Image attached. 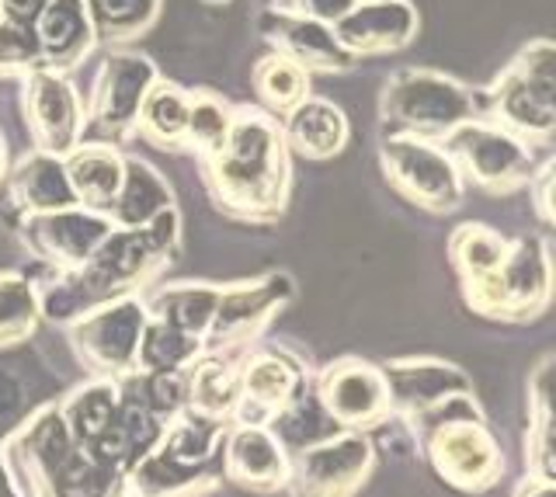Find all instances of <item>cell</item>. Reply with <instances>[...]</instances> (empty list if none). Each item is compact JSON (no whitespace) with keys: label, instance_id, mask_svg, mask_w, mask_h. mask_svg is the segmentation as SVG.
Wrapping results in <instances>:
<instances>
[{"label":"cell","instance_id":"obj_7","mask_svg":"<svg viewBox=\"0 0 556 497\" xmlns=\"http://www.w3.org/2000/svg\"><path fill=\"white\" fill-rule=\"evenodd\" d=\"M161 77L153 60L129 53V49H112L101 60L98 77L91 84V98L84 105V136L98 132L101 143H122L136 136V115L143 105L150 84Z\"/></svg>","mask_w":556,"mask_h":497},{"label":"cell","instance_id":"obj_11","mask_svg":"<svg viewBox=\"0 0 556 497\" xmlns=\"http://www.w3.org/2000/svg\"><path fill=\"white\" fill-rule=\"evenodd\" d=\"M431 467L459 490H486L501 476L504 459L483 418L442 421L421 428Z\"/></svg>","mask_w":556,"mask_h":497},{"label":"cell","instance_id":"obj_22","mask_svg":"<svg viewBox=\"0 0 556 497\" xmlns=\"http://www.w3.org/2000/svg\"><path fill=\"white\" fill-rule=\"evenodd\" d=\"M31 28L42 46V66H52V71L77 66L94 46V28L87 22L84 0H46Z\"/></svg>","mask_w":556,"mask_h":497},{"label":"cell","instance_id":"obj_36","mask_svg":"<svg viewBox=\"0 0 556 497\" xmlns=\"http://www.w3.org/2000/svg\"><path fill=\"white\" fill-rule=\"evenodd\" d=\"M529 192H535V213L539 219L553 227V161H543V167L535 170V178L529 181Z\"/></svg>","mask_w":556,"mask_h":497},{"label":"cell","instance_id":"obj_38","mask_svg":"<svg viewBox=\"0 0 556 497\" xmlns=\"http://www.w3.org/2000/svg\"><path fill=\"white\" fill-rule=\"evenodd\" d=\"M515 497H553V476H539V473L526 476V484L518 487Z\"/></svg>","mask_w":556,"mask_h":497},{"label":"cell","instance_id":"obj_19","mask_svg":"<svg viewBox=\"0 0 556 497\" xmlns=\"http://www.w3.org/2000/svg\"><path fill=\"white\" fill-rule=\"evenodd\" d=\"M497 271L504 285V320H529L549 306L553 268H549V251L539 237L511 240L508 258H504Z\"/></svg>","mask_w":556,"mask_h":497},{"label":"cell","instance_id":"obj_10","mask_svg":"<svg viewBox=\"0 0 556 497\" xmlns=\"http://www.w3.org/2000/svg\"><path fill=\"white\" fill-rule=\"evenodd\" d=\"M320 410L334 428H348V432H362V428L387 424L393 415L390 404V383L387 372L376 369L372 362L362 358H341L330 362L320 380H317V397Z\"/></svg>","mask_w":556,"mask_h":497},{"label":"cell","instance_id":"obj_20","mask_svg":"<svg viewBox=\"0 0 556 497\" xmlns=\"http://www.w3.org/2000/svg\"><path fill=\"white\" fill-rule=\"evenodd\" d=\"M286 136L289 153H300L306 161H330L348 146V115L327 98H313L306 94L300 105H292L282 118H278Z\"/></svg>","mask_w":556,"mask_h":497},{"label":"cell","instance_id":"obj_35","mask_svg":"<svg viewBox=\"0 0 556 497\" xmlns=\"http://www.w3.org/2000/svg\"><path fill=\"white\" fill-rule=\"evenodd\" d=\"M355 0H271V8H282L292 14H303V18H317L324 25H334L352 11Z\"/></svg>","mask_w":556,"mask_h":497},{"label":"cell","instance_id":"obj_37","mask_svg":"<svg viewBox=\"0 0 556 497\" xmlns=\"http://www.w3.org/2000/svg\"><path fill=\"white\" fill-rule=\"evenodd\" d=\"M46 0H0V18H11V22H22L31 25L35 14L42 11Z\"/></svg>","mask_w":556,"mask_h":497},{"label":"cell","instance_id":"obj_16","mask_svg":"<svg viewBox=\"0 0 556 497\" xmlns=\"http://www.w3.org/2000/svg\"><path fill=\"white\" fill-rule=\"evenodd\" d=\"M417 28H421V18L410 0H355L352 11L334 22V36L348 53L362 60L410 46Z\"/></svg>","mask_w":556,"mask_h":497},{"label":"cell","instance_id":"obj_13","mask_svg":"<svg viewBox=\"0 0 556 497\" xmlns=\"http://www.w3.org/2000/svg\"><path fill=\"white\" fill-rule=\"evenodd\" d=\"M22 216H25L22 219L25 247L49 268H56V276L84 268L101 240L115 230L109 216L84 209V205H70V209H52V213H22Z\"/></svg>","mask_w":556,"mask_h":497},{"label":"cell","instance_id":"obj_40","mask_svg":"<svg viewBox=\"0 0 556 497\" xmlns=\"http://www.w3.org/2000/svg\"><path fill=\"white\" fill-rule=\"evenodd\" d=\"M205 8H219V4H230V0H202Z\"/></svg>","mask_w":556,"mask_h":497},{"label":"cell","instance_id":"obj_34","mask_svg":"<svg viewBox=\"0 0 556 497\" xmlns=\"http://www.w3.org/2000/svg\"><path fill=\"white\" fill-rule=\"evenodd\" d=\"M42 66V46L31 25L0 18V77H25Z\"/></svg>","mask_w":556,"mask_h":497},{"label":"cell","instance_id":"obj_15","mask_svg":"<svg viewBox=\"0 0 556 497\" xmlns=\"http://www.w3.org/2000/svg\"><path fill=\"white\" fill-rule=\"evenodd\" d=\"M257 31L265 42L289 60H295L309 74H344L358 63L348 49L338 42L334 25H324L317 18H303L282 8H265L257 18Z\"/></svg>","mask_w":556,"mask_h":497},{"label":"cell","instance_id":"obj_1","mask_svg":"<svg viewBox=\"0 0 556 497\" xmlns=\"http://www.w3.org/2000/svg\"><path fill=\"white\" fill-rule=\"evenodd\" d=\"M216 209L243 222H275L289 202V146L265 109H233L223 146L199 157Z\"/></svg>","mask_w":556,"mask_h":497},{"label":"cell","instance_id":"obj_8","mask_svg":"<svg viewBox=\"0 0 556 497\" xmlns=\"http://www.w3.org/2000/svg\"><path fill=\"white\" fill-rule=\"evenodd\" d=\"M143 328L147 306L129 293L84 310L70 323V337H74V348L84 366H91V372L104 375V380H118V375L136 369Z\"/></svg>","mask_w":556,"mask_h":497},{"label":"cell","instance_id":"obj_39","mask_svg":"<svg viewBox=\"0 0 556 497\" xmlns=\"http://www.w3.org/2000/svg\"><path fill=\"white\" fill-rule=\"evenodd\" d=\"M8 175V146H4V132H0V181Z\"/></svg>","mask_w":556,"mask_h":497},{"label":"cell","instance_id":"obj_3","mask_svg":"<svg viewBox=\"0 0 556 497\" xmlns=\"http://www.w3.org/2000/svg\"><path fill=\"white\" fill-rule=\"evenodd\" d=\"M480 98L483 118L539 150H549L556 136V46L532 39Z\"/></svg>","mask_w":556,"mask_h":497},{"label":"cell","instance_id":"obj_33","mask_svg":"<svg viewBox=\"0 0 556 497\" xmlns=\"http://www.w3.org/2000/svg\"><path fill=\"white\" fill-rule=\"evenodd\" d=\"M42 317L39 289L22 276H0V348L25 341Z\"/></svg>","mask_w":556,"mask_h":497},{"label":"cell","instance_id":"obj_25","mask_svg":"<svg viewBox=\"0 0 556 497\" xmlns=\"http://www.w3.org/2000/svg\"><path fill=\"white\" fill-rule=\"evenodd\" d=\"M170 205H174V188L161 178V170L139 157H126L118 195L109 209L112 227L118 230L147 227L153 216H161Z\"/></svg>","mask_w":556,"mask_h":497},{"label":"cell","instance_id":"obj_28","mask_svg":"<svg viewBox=\"0 0 556 497\" xmlns=\"http://www.w3.org/2000/svg\"><path fill=\"white\" fill-rule=\"evenodd\" d=\"M84 11L94 28V42L122 46L153 28L161 18V0H84Z\"/></svg>","mask_w":556,"mask_h":497},{"label":"cell","instance_id":"obj_9","mask_svg":"<svg viewBox=\"0 0 556 497\" xmlns=\"http://www.w3.org/2000/svg\"><path fill=\"white\" fill-rule=\"evenodd\" d=\"M22 115L31 146L52 157H66L84 140V101L63 71L35 66L22 77Z\"/></svg>","mask_w":556,"mask_h":497},{"label":"cell","instance_id":"obj_14","mask_svg":"<svg viewBox=\"0 0 556 497\" xmlns=\"http://www.w3.org/2000/svg\"><path fill=\"white\" fill-rule=\"evenodd\" d=\"M292 300V279L286 271H271L265 279L237 282L219 289V303L208 331L202 337L205 348H243L257 337V331Z\"/></svg>","mask_w":556,"mask_h":497},{"label":"cell","instance_id":"obj_26","mask_svg":"<svg viewBox=\"0 0 556 497\" xmlns=\"http://www.w3.org/2000/svg\"><path fill=\"white\" fill-rule=\"evenodd\" d=\"M188 101L191 91H185L181 84L156 77L143 94V105H139L136 136L161 150H181L188 126Z\"/></svg>","mask_w":556,"mask_h":497},{"label":"cell","instance_id":"obj_24","mask_svg":"<svg viewBox=\"0 0 556 497\" xmlns=\"http://www.w3.org/2000/svg\"><path fill=\"white\" fill-rule=\"evenodd\" d=\"M4 178H8L11 202L22 213H52V209H70V205H77L63 157H52V153H42V150L25 153Z\"/></svg>","mask_w":556,"mask_h":497},{"label":"cell","instance_id":"obj_30","mask_svg":"<svg viewBox=\"0 0 556 497\" xmlns=\"http://www.w3.org/2000/svg\"><path fill=\"white\" fill-rule=\"evenodd\" d=\"M309 71H303L300 63L282 56V53H271L261 56L251 71V84L261 98V105L271 115H286L292 105H300V101L309 94Z\"/></svg>","mask_w":556,"mask_h":497},{"label":"cell","instance_id":"obj_21","mask_svg":"<svg viewBox=\"0 0 556 497\" xmlns=\"http://www.w3.org/2000/svg\"><path fill=\"white\" fill-rule=\"evenodd\" d=\"M382 372H387V383H390L393 410H400V415H407V418H417L421 410L452 397V393L469 390L466 375L456 372V366L434 362V358H404V362H393Z\"/></svg>","mask_w":556,"mask_h":497},{"label":"cell","instance_id":"obj_23","mask_svg":"<svg viewBox=\"0 0 556 497\" xmlns=\"http://www.w3.org/2000/svg\"><path fill=\"white\" fill-rule=\"evenodd\" d=\"M63 167H66L70 188H74V195H77V205L109 216L112 202L118 195V184H122V170H126V153H118L115 143L80 140L63 157Z\"/></svg>","mask_w":556,"mask_h":497},{"label":"cell","instance_id":"obj_5","mask_svg":"<svg viewBox=\"0 0 556 497\" xmlns=\"http://www.w3.org/2000/svg\"><path fill=\"white\" fill-rule=\"evenodd\" d=\"M439 143L448 153V161L456 164L463 181L494 195H508L515 188H526L535 178V170L543 167L539 146L501 129L483 115L466 118L456 129H448Z\"/></svg>","mask_w":556,"mask_h":497},{"label":"cell","instance_id":"obj_4","mask_svg":"<svg viewBox=\"0 0 556 497\" xmlns=\"http://www.w3.org/2000/svg\"><path fill=\"white\" fill-rule=\"evenodd\" d=\"M477 115H483L480 91L466 88L463 80L448 74L425 71V66L396 71L379 94V118L387 132L442 140L448 129Z\"/></svg>","mask_w":556,"mask_h":497},{"label":"cell","instance_id":"obj_6","mask_svg":"<svg viewBox=\"0 0 556 497\" xmlns=\"http://www.w3.org/2000/svg\"><path fill=\"white\" fill-rule=\"evenodd\" d=\"M379 167L393 192L425 213H452L466 195V181L439 140L387 132L379 143Z\"/></svg>","mask_w":556,"mask_h":497},{"label":"cell","instance_id":"obj_2","mask_svg":"<svg viewBox=\"0 0 556 497\" xmlns=\"http://www.w3.org/2000/svg\"><path fill=\"white\" fill-rule=\"evenodd\" d=\"M181 240V216L178 209H164L153 216L147 227L112 230L101 240L98 251L87 258L84 268L56 276L52 293H39L42 314L52 320H70L91 310L98 303H109L115 296H129L136 285H143L156 268L170 262Z\"/></svg>","mask_w":556,"mask_h":497},{"label":"cell","instance_id":"obj_17","mask_svg":"<svg viewBox=\"0 0 556 497\" xmlns=\"http://www.w3.org/2000/svg\"><path fill=\"white\" fill-rule=\"evenodd\" d=\"M223 476L251 490H278L289 484V453L268 424H230L219 445Z\"/></svg>","mask_w":556,"mask_h":497},{"label":"cell","instance_id":"obj_31","mask_svg":"<svg viewBox=\"0 0 556 497\" xmlns=\"http://www.w3.org/2000/svg\"><path fill=\"white\" fill-rule=\"evenodd\" d=\"M202 348H205L202 337L185 334L178 328H170V323L147 317V328L136 352V369L139 372H178L195 362Z\"/></svg>","mask_w":556,"mask_h":497},{"label":"cell","instance_id":"obj_32","mask_svg":"<svg viewBox=\"0 0 556 497\" xmlns=\"http://www.w3.org/2000/svg\"><path fill=\"white\" fill-rule=\"evenodd\" d=\"M230 123H233V105H226L216 91H205V88L191 91L185 146L195 150V157H205V153H213L216 146H223L226 132H230Z\"/></svg>","mask_w":556,"mask_h":497},{"label":"cell","instance_id":"obj_18","mask_svg":"<svg viewBox=\"0 0 556 497\" xmlns=\"http://www.w3.org/2000/svg\"><path fill=\"white\" fill-rule=\"evenodd\" d=\"M303 386V369L278 352H257L240 366V397L230 424H271Z\"/></svg>","mask_w":556,"mask_h":497},{"label":"cell","instance_id":"obj_12","mask_svg":"<svg viewBox=\"0 0 556 497\" xmlns=\"http://www.w3.org/2000/svg\"><path fill=\"white\" fill-rule=\"evenodd\" d=\"M372 470V445L362 432L330 435L289 459L292 497H352Z\"/></svg>","mask_w":556,"mask_h":497},{"label":"cell","instance_id":"obj_29","mask_svg":"<svg viewBox=\"0 0 556 497\" xmlns=\"http://www.w3.org/2000/svg\"><path fill=\"white\" fill-rule=\"evenodd\" d=\"M508 251H511V240L497 233L494 227H486V222H463V227H456L448 237V258L463 282L497 271L504 258H508Z\"/></svg>","mask_w":556,"mask_h":497},{"label":"cell","instance_id":"obj_27","mask_svg":"<svg viewBox=\"0 0 556 497\" xmlns=\"http://www.w3.org/2000/svg\"><path fill=\"white\" fill-rule=\"evenodd\" d=\"M219 289L223 285H191V282H181V285H170L164 293H156L147 306V317L150 320H161V323H170V328H178L185 334H195V337H205L208 323H213V314H216V303H219Z\"/></svg>","mask_w":556,"mask_h":497}]
</instances>
